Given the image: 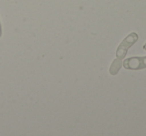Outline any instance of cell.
Masks as SVG:
<instances>
[{
    "instance_id": "1",
    "label": "cell",
    "mask_w": 146,
    "mask_h": 136,
    "mask_svg": "<svg viewBox=\"0 0 146 136\" xmlns=\"http://www.w3.org/2000/svg\"><path fill=\"white\" fill-rule=\"evenodd\" d=\"M138 38V34L136 32H131L121 41V43L119 44V46L116 49V58H119L123 60L125 58L126 54L128 52V49L131 46H133L136 42H137Z\"/></svg>"
},
{
    "instance_id": "2",
    "label": "cell",
    "mask_w": 146,
    "mask_h": 136,
    "mask_svg": "<svg viewBox=\"0 0 146 136\" xmlns=\"http://www.w3.org/2000/svg\"><path fill=\"white\" fill-rule=\"evenodd\" d=\"M122 66L127 70H141L146 68V56L129 57L122 62Z\"/></svg>"
},
{
    "instance_id": "3",
    "label": "cell",
    "mask_w": 146,
    "mask_h": 136,
    "mask_svg": "<svg viewBox=\"0 0 146 136\" xmlns=\"http://www.w3.org/2000/svg\"><path fill=\"white\" fill-rule=\"evenodd\" d=\"M122 62H123L122 59H119V58L114 59L113 62H112L111 65H110V68H109V73L111 74V75L114 76L119 72L120 68L122 67Z\"/></svg>"
},
{
    "instance_id": "4",
    "label": "cell",
    "mask_w": 146,
    "mask_h": 136,
    "mask_svg": "<svg viewBox=\"0 0 146 136\" xmlns=\"http://www.w3.org/2000/svg\"><path fill=\"white\" fill-rule=\"evenodd\" d=\"M2 35V28H1V23H0V37Z\"/></svg>"
},
{
    "instance_id": "5",
    "label": "cell",
    "mask_w": 146,
    "mask_h": 136,
    "mask_svg": "<svg viewBox=\"0 0 146 136\" xmlns=\"http://www.w3.org/2000/svg\"><path fill=\"white\" fill-rule=\"evenodd\" d=\"M143 49H144V50H145V51H146V43H145V44H144V45H143Z\"/></svg>"
}]
</instances>
